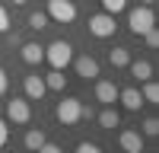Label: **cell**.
I'll return each instance as SVG.
<instances>
[{
  "instance_id": "cell-11",
  "label": "cell",
  "mask_w": 159,
  "mask_h": 153,
  "mask_svg": "<svg viewBox=\"0 0 159 153\" xmlns=\"http://www.w3.org/2000/svg\"><path fill=\"white\" fill-rule=\"evenodd\" d=\"M19 51H22V61L25 64H42L45 61V48L38 45V42H25Z\"/></svg>"
},
{
  "instance_id": "cell-17",
  "label": "cell",
  "mask_w": 159,
  "mask_h": 153,
  "mask_svg": "<svg viewBox=\"0 0 159 153\" xmlns=\"http://www.w3.org/2000/svg\"><path fill=\"white\" fill-rule=\"evenodd\" d=\"M118 121H121V118H118L115 109H105V112L99 115V124H102V128H118Z\"/></svg>"
},
{
  "instance_id": "cell-25",
  "label": "cell",
  "mask_w": 159,
  "mask_h": 153,
  "mask_svg": "<svg viewBox=\"0 0 159 153\" xmlns=\"http://www.w3.org/2000/svg\"><path fill=\"white\" fill-rule=\"evenodd\" d=\"M7 140H10V128H7L3 118H0V147H7Z\"/></svg>"
},
{
  "instance_id": "cell-23",
  "label": "cell",
  "mask_w": 159,
  "mask_h": 153,
  "mask_svg": "<svg viewBox=\"0 0 159 153\" xmlns=\"http://www.w3.org/2000/svg\"><path fill=\"white\" fill-rule=\"evenodd\" d=\"M76 150H80V153H99V144H89V140H80V144H76Z\"/></svg>"
},
{
  "instance_id": "cell-8",
  "label": "cell",
  "mask_w": 159,
  "mask_h": 153,
  "mask_svg": "<svg viewBox=\"0 0 159 153\" xmlns=\"http://www.w3.org/2000/svg\"><path fill=\"white\" fill-rule=\"evenodd\" d=\"M96 99L105 102V105H115L118 102V86L111 80H96Z\"/></svg>"
},
{
  "instance_id": "cell-10",
  "label": "cell",
  "mask_w": 159,
  "mask_h": 153,
  "mask_svg": "<svg viewBox=\"0 0 159 153\" xmlns=\"http://www.w3.org/2000/svg\"><path fill=\"white\" fill-rule=\"evenodd\" d=\"M76 73H80V76H86V80H96V76H99V61H96V58H89V54L76 58Z\"/></svg>"
},
{
  "instance_id": "cell-27",
  "label": "cell",
  "mask_w": 159,
  "mask_h": 153,
  "mask_svg": "<svg viewBox=\"0 0 159 153\" xmlns=\"http://www.w3.org/2000/svg\"><path fill=\"white\" fill-rule=\"evenodd\" d=\"M10 29V16H7V10L0 7V32H7Z\"/></svg>"
},
{
  "instance_id": "cell-3",
  "label": "cell",
  "mask_w": 159,
  "mask_h": 153,
  "mask_svg": "<svg viewBox=\"0 0 159 153\" xmlns=\"http://www.w3.org/2000/svg\"><path fill=\"white\" fill-rule=\"evenodd\" d=\"M48 19H54L61 26H70L76 19V7L73 0H48Z\"/></svg>"
},
{
  "instance_id": "cell-9",
  "label": "cell",
  "mask_w": 159,
  "mask_h": 153,
  "mask_svg": "<svg viewBox=\"0 0 159 153\" xmlns=\"http://www.w3.org/2000/svg\"><path fill=\"white\" fill-rule=\"evenodd\" d=\"M45 93H48L45 76H38V73H29V76H25V96H29V99H42Z\"/></svg>"
},
{
  "instance_id": "cell-6",
  "label": "cell",
  "mask_w": 159,
  "mask_h": 153,
  "mask_svg": "<svg viewBox=\"0 0 159 153\" xmlns=\"http://www.w3.org/2000/svg\"><path fill=\"white\" fill-rule=\"evenodd\" d=\"M54 115H57V121L67 124V128L76 124V121H80V99H64V102H57V112H54Z\"/></svg>"
},
{
  "instance_id": "cell-28",
  "label": "cell",
  "mask_w": 159,
  "mask_h": 153,
  "mask_svg": "<svg viewBox=\"0 0 159 153\" xmlns=\"http://www.w3.org/2000/svg\"><path fill=\"white\" fill-rule=\"evenodd\" d=\"M7 86H10V80H7V70H3V67H0V96H3V93H7Z\"/></svg>"
},
{
  "instance_id": "cell-1",
  "label": "cell",
  "mask_w": 159,
  "mask_h": 153,
  "mask_svg": "<svg viewBox=\"0 0 159 153\" xmlns=\"http://www.w3.org/2000/svg\"><path fill=\"white\" fill-rule=\"evenodd\" d=\"M45 61H48L54 70H64V67L73 61V48H70V42H64V38L51 42V45L45 48Z\"/></svg>"
},
{
  "instance_id": "cell-18",
  "label": "cell",
  "mask_w": 159,
  "mask_h": 153,
  "mask_svg": "<svg viewBox=\"0 0 159 153\" xmlns=\"http://www.w3.org/2000/svg\"><path fill=\"white\" fill-rule=\"evenodd\" d=\"M29 29H35V32L48 29V13H32L29 16Z\"/></svg>"
},
{
  "instance_id": "cell-22",
  "label": "cell",
  "mask_w": 159,
  "mask_h": 153,
  "mask_svg": "<svg viewBox=\"0 0 159 153\" xmlns=\"http://www.w3.org/2000/svg\"><path fill=\"white\" fill-rule=\"evenodd\" d=\"M143 38H147V45H150V48H156V45H159V32H156V26H150V29L143 32Z\"/></svg>"
},
{
  "instance_id": "cell-26",
  "label": "cell",
  "mask_w": 159,
  "mask_h": 153,
  "mask_svg": "<svg viewBox=\"0 0 159 153\" xmlns=\"http://www.w3.org/2000/svg\"><path fill=\"white\" fill-rule=\"evenodd\" d=\"M38 153H61V147H57V144H48V140H45V144L38 147Z\"/></svg>"
},
{
  "instance_id": "cell-24",
  "label": "cell",
  "mask_w": 159,
  "mask_h": 153,
  "mask_svg": "<svg viewBox=\"0 0 159 153\" xmlns=\"http://www.w3.org/2000/svg\"><path fill=\"white\" fill-rule=\"evenodd\" d=\"M80 118L92 121V118H96V109H92V105H83V102H80Z\"/></svg>"
},
{
  "instance_id": "cell-5",
  "label": "cell",
  "mask_w": 159,
  "mask_h": 153,
  "mask_svg": "<svg viewBox=\"0 0 159 153\" xmlns=\"http://www.w3.org/2000/svg\"><path fill=\"white\" fill-rule=\"evenodd\" d=\"M7 118H10L13 124H29V118H32L29 102H25V99H10V102H7Z\"/></svg>"
},
{
  "instance_id": "cell-20",
  "label": "cell",
  "mask_w": 159,
  "mask_h": 153,
  "mask_svg": "<svg viewBox=\"0 0 159 153\" xmlns=\"http://www.w3.org/2000/svg\"><path fill=\"white\" fill-rule=\"evenodd\" d=\"M102 7H105V13H111V16H115V13H121V10L127 7V0H102Z\"/></svg>"
},
{
  "instance_id": "cell-19",
  "label": "cell",
  "mask_w": 159,
  "mask_h": 153,
  "mask_svg": "<svg viewBox=\"0 0 159 153\" xmlns=\"http://www.w3.org/2000/svg\"><path fill=\"white\" fill-rule=\"evenodd\" d=\"M42 144H45V134H42V131H35V128H32V131L25 134V147H29V150H38Z\"/></svg>"
},
{
  "instance_id": "cell-21",
  "label": "cell",
  "mask_w": 159,
  "mask_h": 153,
  "mask_svg": "<svg viewBox=\"0 0 159 153\" xmlns=\"http://www.w3.org/2000/svg\"><path fill=\"white\" fill-rule=\"evenodd\" d=\"M143 134H147V137H156V134H159V121H156V118H147V121H143Z\"/></svg>"
},
{
  "instance_id": "cell-4",
  "label": "cell",
  "mask_w": 159,
  "mask_h": 153,
  "mask_svg": "<svg viewBox=\"0 0 159 153\" xmlns=\"http://www.w3.org/2000/svg\"><path fill=\"white\" fill-rule=\"evenodd\" d=\"M89 32L96 35V38H108V35H115V16H111V13L89 16Z\"/></svg>"
},
{
  "instance_id": "cell-7",
  "label": "cell",
  "mask_w": 159,
  "mask_h": 153,
  "mask_svg": "<svg viewBox=\"0 0 159 153\" xmlns=\"http://www.w3.org/2000/svg\"><path fill=\"white\" fill-rule=\"evenodd\" d=\"M118 102H121V105L127 109V112H140V105H147V102H143V96H140V89H118Z\"/></svg>"
},
{
  "instance_id": "cell-29",
  "label": "cell",
  "mask_w": 159,
  "mask_h": 153,
  "mask_svg": "<svg viewBox=\"0 0 159 153\" xmlns=\"http://www.w3.org/2000/svg\"><path fill=\"white\" fill-rule=\"evenodd\" d=\"M140 3H143V7H153V3H156V0H140Z\"/></svg>"
},
{
  "instance_id": "cell-13",
  "label": "cell",
  "mask_w": 159,
  "mask_h": 153,
  "mask_svg": "<svg viewBox=\"0 0 159 153\" xmlns=\"http://www.w3.org/2000/svg\"><path fill=\"white\" fill-rule=\"evenodd\" d=\"M121 147L130 150V153H140V150H143V134H137V131H121Z\"/></svg>"
},
{
  "instance_id": "cell-2",
  "label": "cell",
  "mask_w": 159,
  "mask_h": 153,
  "mask_svg": "<svg viewBox=\"0 0 159 153\" xmlns=\"http://www.w3.org/2000/svg\"><path fill=\"white\" fill-rule=\"evenodd\" d=\"M153 22H156L153 7H143V3H140L137 10H130V13H127V29L134 32V35H143V32H147Z\"/></svg>"
},
{
  "instance_id": "cell-15",
  "label": "cell",
  "mask_w": 159,
  "mask_h": 153,
  "mask_svg": "<svg viewBox=\"0 0 159 153\" xmlns=\"http://www.w3.org/2000/svg\"><path fill=\"white\" fill-rule=\"evenodd\" d=\"M108 61H111V67H127V64H130V51L127 48H115L108 54Z\"/></svg>"
},
{
  "instance_id": "cell-16",
  "label": "cell",
  "mask_w": 159,
  "mask_h": 153,
  "mask_svg": "<svg viewBox=\"0 0 159 153\" xmlns=\"http://www.w3.org/2000/svg\"><path fill=\"white\" fill-rule=\"evenodd\" d=\"M140 96H143V102H159V86L153 83V76H150V80H143Z\"/></svg>"
},
{
  "instance_id": "cell-14",
  "label": "cell",
  "mask_w": 159,
  "mask_h": 153,
  "mask_svg": "<svg viewBox=\"0 0 159 153\" xmlns=\"http://www.w3.org/2000/svg\"><path fill=\"white\" fill-rule=\"evenodd\" d=\"M45 86H48V89H64V86H67V76H64V70H54V67H51V73L45 76Z\"/></svg>"
},
{
  "instance_id": "cell-12",
  "label": "cell",
  "mask_w": 159,
  "mask_h": 153,
  "mask_svg": "<svg viewBox=\"0 0 159 153\" xmlns=\"http://www.w3.org/2000/svg\"><path fill=\"white\" fill-rule=\"evenodd\" d=\"M127 67H130V76H134L137 83H143V80H150V76H153V64H150V61H130Z\"/></svg>"
},
{
  "instance_id": "cell-30",
  "label": "cell",
  "mask_w": 159,
  "mask_h": 153,
  "mask_svg": "<svg viewBox=\"0 0 159 153\" xmlns=\"http://www.w3.org/2000/svg\"><path fill=\"white\" fill-rule=\"evenodd\" d=\"M13 3H16V7H22V3H25V0H13Z\"/></svg>"
}]
</instances>
